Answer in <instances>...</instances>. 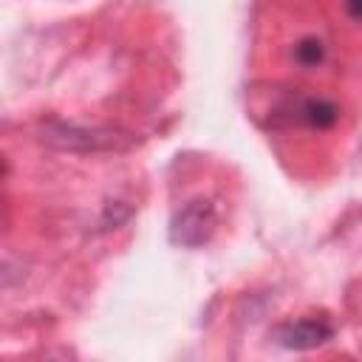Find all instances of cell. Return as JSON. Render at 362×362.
Returning a JSON list of instances; mask_svg holds the SVG:
<instances>
[{
  "instance_id": "cell-1",
  "label": "cell",
  "mask_w": 362,
  "mask_h": 362,
  "mask_svg": "<svg viewBox=\"0 0 362 362\" xmlns=\"http://www.w3.org/2000/svg\"><path fill=\"white\" fill-rule=\"evenodd\" d=\"M218 229V206L212 198H192L170 218V243L184 249H198L209 243Z\"/></svg>"
},
{
  "instance_id": "cell-2",
  "label": "cell",
  "mask_w": 362,
  "mask_h": 362,
  "mask_svg": "<svg viewBox=\"0 0 362 362\" xmlns=\"http://www.w3.org/2000/svg\"><path fill=\"white\" fill-rule=\"evenodd\" d=\"M274 339L288 351H311L334 339V325L325 317H300L274 328Z\"/></svg>"
},
{
  "instance_id": "cell-3",
  "label": "cell",
  "mask_w": 362,
  "mask_h": 362,
  "mask_svg": "<svg viewBox=\"0 0 362 362\" xmlns=\"http://www.w3.org/2000/svg\"><path fill=\"white\" fill-rule=\"evenodd\" d=\"M51 144L65 147V150H107L116 147V133L110 130H96V127H76V124H54L45 136Z\"/></svg>"
},
{
  "instance_id": "cell-4",
  "label": "cell",
  "mask_w": 362,
  "mask_h": 362,
  "mask_svg": "<svg viewBox=\"0 0 362 362\" xmlns=\"http://www.w3.org/2000/svg\"><path fill=\"white\" fill-rule=\"evenodd\" d=\"M297 119H300L303 124L314 127V130H328V127L337 124L339 107H337L331 99H317V96H311V99H303V102H300Z\"/></svg>"
},
{
  "instance_id": "cell-5",
  "label": "cell",
  "mask_w": 362,
  "mask_h": 362,
  "mask_svg": "<svg viewBox=\"0 0 362 362\" xmlns=\"http://www.w3.org/2000/svg\"><path fill=\"white\" fill-rule=\"evenodd\" d=\"M291 54H294V62H297V65H303V68H317V65L325 62V42H322L320 37L308 34V37H303V40L294 45Z\"/></svg>"
},
{
  "instance_id": "cell-6",
  "label": "cell",
  "mask_w": 362,
  "mask_h": 362,
  "mask_svg": "<svg viewBox=\"0 0 362 362\" xmlns=\"http://www.w3.org/2000/svg\"><path fill=\"white\" fill-rule=\"evenodd\" d=\"M17 280H20V269H17V266H6V263H0V288L11 286V283H17Z\"/></svg>"
},
{
  "instance_id": "cell-7",
  "label": "cell",
  "mask_w": 362,
  "mask_h": 362,
  "mask_svg": "<svg viewBox=\"0 0 362 362\" xmlns=\"http://www.w3.org/2000/svg\"><path fill=\"white\" fill-rule=\"evenodd\" d=\"M345 11L351 20H359L362 17V0H345Z\"/></svg>"
},
{
  "instance_id": "cell-8",
  "label": "cell",
  "mask_w": 362,
  "mask_h": 362,
  "mask_svg": "<svg viewBox=\"0 0 362 362\" xmlns=\"http://www.w3.org/2000/svg\"><path fill=\"white\" fill-rule=\"evenodd\" d=\"M0 175H6V161H3V156H0Z\"/></svg>"
}]
</instances>
